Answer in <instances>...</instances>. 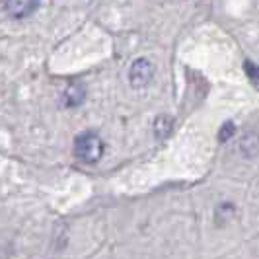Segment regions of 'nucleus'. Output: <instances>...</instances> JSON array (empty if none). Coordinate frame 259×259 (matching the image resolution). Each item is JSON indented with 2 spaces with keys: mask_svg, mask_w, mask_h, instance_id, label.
Listing matches in <instances>:
<instances>
[{
  "mask_svg": "<svg viewBox=\"0 0 259 259\" xmlns=\"http://www.w3.org/2000/svg\"><path fill=\"white\" fill-rule=\"evenodd\" d=\"M37 10V0H6V14L10 18H27Z\"/></svg>",
  "mask_w": 259,
  "mask_h": 259,
  "instance_id": "obj_3",
  "label": "nucleus"
},
{
  "mask_svg": "<svg viewBox=\"0 0 259 259\" xmlns=\"http://www.w3.org/2000/svg\"><path fill=\"white\" fill-rule=\"evenodd\" d=\"M154 78V65L148 59H137L129 70V82L133 88H144Z\"/></svg>",
  "mask_w": 259,
  "mask_h": 259,
  "instance_id": "obj_2",
  "label": "nucleus"
},
{
  "mask_svg": "<svg viewBox=\"0 0 259 259\" xmlns=\"http://www.w3.org/2000/svg\"><path fill=\"white\" fill-rule=\"evenodd\" d=\"M232 133H234V125H232V123H226V125L222 127V131H221V141L230 139V137H232Z\"/></svg>",
  "mask_w": 259,
  "mask_h": 259,
  "instance_id": "obj_6",
  "label": "nucleus"
},
{
  "mask_svg": "<svg viewBox=\"0 0 259 259\" xmlns=\"http://www.w3.org/2000/svg\"><path fill=\"white\" fill-rule=\"evenodd\" d=\"M84 102V86L80 82H72L70 86H66L65 94H63V104L66 107H76Z\"/></svg>",
  "mask_w": 259,
  "mask_h": 259,
  "instance_id": "obj_4",
  "label": "nucleus"
},
{
  "mask_svg": "<svg viewBox=\"0 0 259 259\" xmlns=\"http://www.w3.org/2000/svg\"><path fill=\"white\" fill-rule=\"evenodd\" d=\"M105 144L100 135L96 133H84L74 141V156L84 164H96L102 160Z\"/></svg>",
  "mask_w": 259,
  "mask_h": 259,
  "instance_id": "obj_1",
  "label": "nucleus"
},
{
  "mask_svg": "<svg viewBox=\"0 0 259 259\" xmlns=\"http://www.w3.org/2000/svg\"><path fill=\"white\" fill-rule=\"evenodd\" d=\"M169 125H171L169 117H158V119H156V133H158V137H164V135H168V133H169Z\"/></svg>",
  "mask_w": 259,
  "mask_h": 259,
  "instance_id": "obj_5",
  "label": "nucleus"
}]
</instances>
